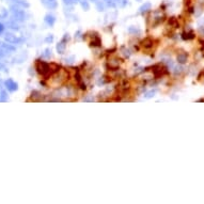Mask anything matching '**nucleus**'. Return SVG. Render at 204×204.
I'll return each instance as SVG.
<instances>
[{
	"mask_svg": "<svg viewBox=\"0 0 204 204\" xmlns=\"http://www.w3.org/2000/svg\"><path fill=\"white\" fill-rule=\"evenodd\" d=\"M87 38H88V42H89L90 46L100 47L102 45L101 38H100V36L96 34V33H92V36H88V34H87Z\"/></svg>",
	"mask_w": 204,
	"mask_h": 204,
	"instance_id": "1",
	"label": "nucleus"
},
{
	"mask_svg": "<svg viewBox=\"0 0 204 204\" xmlns=\"http://www.w3.org/2000/svg\"><path fill=\"white\" fill-rule=\"evenodd\" d=\"M155 45H156L155 44V41H154L152 38H146L141 42V47L143 48L145 51H151Z\"/></svg>",
	"mask_w": 204,
	"mask_h": 204,
	"instance_id": "2",
	"label": "nucleus"
},
{
	"mask_svg": "<svg viewBox=\"0 0 204 204\" xmlns=\"http://www.w3.org/2000/svg\"><path fill=\"white\" fill-rule=\"evenodd\" d=\"M121 64V60L119 59L118 57H111L108 61V65H109V68H111V71H117L119 68Z\"/></svg>",
	"mask_w": 204,
	"mask_h": 204,
	"instance_id": "3",
	"label": "nucleus"
},
{
	"mask_svg": "<svg viewBox=\"0 0 204 204\" xmlns=\"http://www.w3.org/2000/svg\"><path fill=\"white\" fill-rule=\"evenodd\" d=\"M178 61L180 63H185L187 61V55L186 53H180L178 56Z\"/></svg>",
	"mask_w": 204,
	"mask_h": 204,
	"instance_id": "4",
	"label": "nucleus"
},
{
	"mask_svg": "<svg viewBox=\"0 0 204 204\" xmlns=\"http://www.w3.org/2000/svg\"><path fill=\"white\" fill-rule=\"evenodd\" d=\"M57 49H58V51H59L60 53H63L65 50V44H64V42H61V43H59V45L57 46Z\"/></svg>",
	"mask_w": 204,
	"mask_h": 204,
	"instance_id": "5",
	"label": "nucleus"
}]
</instances>
